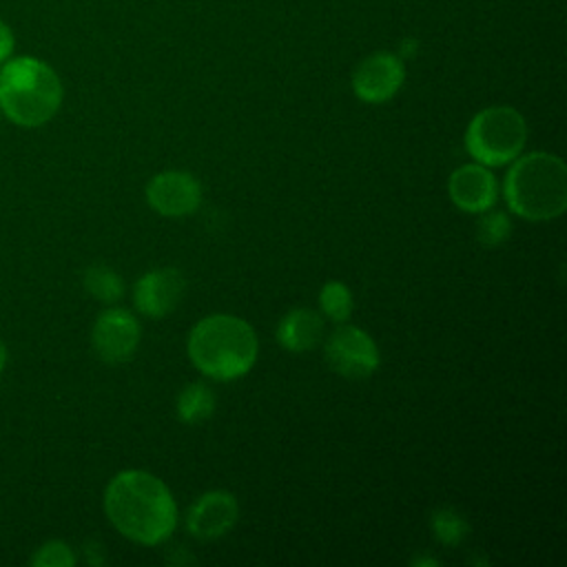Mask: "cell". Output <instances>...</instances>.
Masks as SVG:
<instances>
[{
    "instance_id": "9a60e30c",
    "label": "cell",
    "mask_w": 567,
    "mask_h": 567,
    "mask_svg": "<svg viewBox=\"0 0 567 567\" xmlns=\"http://www.w3.org/2000/svg\"><path fill=\"white\" fill-rule=\"evenodd\" d=\"M84 288L102 303H115L124 295L122 277L104 264H93L84 270Z\"/></svg>"
},
{
    "instance_id": "6da1fadb",
    "label": "cell",
    "mask_w": 567,
    "mask_h": 567,
    "mask_svg": "<svg viewBox=\"0 0 567 567\" xmlns=\"http://www.w3.org/2000/svg\"><path fill=\"white\" fill-rule=\"evenodd\" d=\"M104 512L122 536L148 547L171 538L177 525V505L171 489L144 470H124L109 481Z\"/></svg>"
},
{
    "instance_id": "ffe728a7",
    "label": "cell",
    "mask_w": 567,
    "mask_h": 567,
    "mask_svg": "<svg viewBox=\"0 0 567 567\" xmlns=\"http://www.w3.org/2000/svg\"><path fill=\"white\" fill-rule=\"evenodd\" d=\"M13 53V33L7 27V22L0 20V64L7 62Z\"/></svg>"
},
{
    "instance_id": "4fadbf2b",
    "label": "cell",
    "mask_w": 567,
    "mask_h": 567,
    "mask_svg": "<svg viewBox=\"0 0 567 567\" xmlns=\"http://www.w3.org/2000/svg\"><path fill=\"white\" fill-rule=\"evenodd\" d=\"M275 337L288 352H308L323 339V317L310 308H295L281 317Z\"/></svg>"
},
{
    "instance_id": "ac0fdd59",
    "label": "cell",
    "mask_w": 567,
    "mask_h": 567,
    "mask_svg": "<svg viewBox=\"0 0 567 567\" xmlns=\"http://www.w3.org/2000/svg\"><path fill=\"white\" fill-rule=\"evenodd\" d=\"M512 235V221L509 215L503 210H485L478 217L476 224V239L485 246V248H496L501 244H505Z\"/></svg>"
},
{
    "instance_id": "8992f818",
    "label": "cell",
    "mask_w": 567,
    "mask_h": 567,
    "mask_svg": "<svg viewBox=\"0 0 567 567\" xmlns=\"http://www.w3.org/2000/svg\"><path fill=\"white\" fill-rule=\"evenodd\" d=\"M328 365L346 379H365L381 365V354L374 339L350 323H341L330 332L323 346Z\"/></svg>"
},
{
    "instance_id": "7402d4cb",
    "label": "cell",
    "mask_w": 567,
    "mask_h": 567,
    "mask_svg": "<svg viewBox=\"0 0 567 567\" xmlns=\"http://www.w3.org/2000/svg\"><path fill=\"white\" fill-rule=\"evenodd\" d=\"M412 565H436V560L434 558H416V560H412Z\"/></svg>"
},
{
    "instance_id": "3957f363",
    "label": "cell",
    "mask_w": 567,
    "mask_h": 567,
    "mask_svg": "<svg viewBox=\"0 0 567 567\" xmlns=\"http://www.w3.org/2000/svg\"><path fill=\"white\" fill-rule=\"evenodd\" d=\"M503 195L516 217L529 221L556 219L567 208V166L547 151H532L512 159Z\"/></svg>"
},
{
    "instance_id": "277c9868",
    "label": "cell",
    "mask_w": 567,
    "mask_h": 567,
    "mask_svg": "<svg viewBox=\"0 0 567 567\" xmlns=\"http://www.w3.org/2000/svg\"><path fill=\"white\" fill-rule=\"evenodd\" d=\"M62 104V82L42 60L11 58L0 69V111L22 128L47 124Z\"/></svg>"
},
{
    "instance_id": "5bb4252c",
    "label": "cell",
    "mask_w": 567,
    "mask_h": 567,
    "mask_svg": "<svg viewBox=\"0 0 567 567\" xmlns=\"http://www.w3.org/2000/svg\"><path fill=\"white\" fill-rule=\"evenodd\" d=\"M215 392L202 383V381H193L188 385L182 388V392L177 394V419L182 423H188V425H197L206 419L213 416L215 412Z\"/></svg>"
},
{
    "instance_id": "9c48e42d",
    "label": "cell",
    "mask_w": 567,
    "mask_h": 567,
    "mask_svg": "<svg viewBox=\"0 0 567 567\" xmlns=\"http://www.w3.org/2000/svg\"><path fill=\"white\" fill-rule=\"evenodd\" d=\"M405 80V66L403 60L394 53L379 51L368 55L352 75V89L354 95L370 104L388 102L396 95Z\"/></svg>"
},
{
    "instance_id": "2e32d148",
    "label": "cell",
    "mask_w": 567,
    "mask_h": 567,
    "mask_svg": "<svg viewBox=\"0 0 567 567\" xmlns=\"http://www.w3.org/2000/svg\"><path fill=\"white\" fill-rule=\"evenodd\" d=\"M319 306L323 317H328L334 323H343L350 319L352 310H354V301H352V292L343 281H326L319 290Z\"/></svg>"
},
{
    "instance_id": "7c38bea8",
    "label": "cell",
    "mask_w": 567,
    "mask_h": 567,
    "mask_svg": "<svg viewBox=\"0 0 567 567\" xmlns=\"http://www.w3.org/2000/svg\"><path fill=\"white\" fill-rule=\"evenodd\" d=\"M239 505L235 494L226 489L204 492L186 514V529L202 540H213L224 536L237 523Z\"/></svg>"
},
{
    "instance_id": "8fae6325",
    "label": "cell",
    "mask_w": 567,
    "mask_h": 567,
    "mask_svg": "<svg viewBox=\"0 0 567 567\" xmlns=\"http://www.w3.org/2000/svg\"><path fill=\"white\" fill-rule=\"evenodd\" d=\"M447 193L452 204L463 213H485L494 208L498 199V184L489 166L478 162L463 164L452 171L447 179Z\"/></svg>"
},
{
    "instance_id": "30bf717a",
    "label": "cell",
    "mask_w": 567,
    "mask_h": 567,
    "mask_svg": "<svg viewBox=\"0 0 567 567\" xmlns=\"http://www.w3.org/2000/svg\"><path fill=\"white\" fill-rule=\"evenodd\" d=\"M186 295V277L177 268H157L142 275L133 288L135 308L151 319L173 312Z\"/></svg>"
},
{
    "instance_id": "7a4b0ae2",
    "label": "cell",
    "mask_w": 567,
    "mask_h": 567,
    "mask_svg": "<svg viewBox=\"0 0 567 567\" xmlns=\"http://www.w3.org/2000/svg\"><path fill=\"white\" fill-rule=\"evenodd\" d=\"M186 352L204 377L235 381L255 365L259 341L248 321L217 312L199 319L190 328Z\"/></svg>"
},
{
    "instance_id": "ba28073f",
    "label": "cell",
    "mask_w": 567,
    "mask_h": 567,
    "mask_svg": "<svg viewBox=\"0 0 567 567\" xmlns=\"http://www.w3.org/2000/svg\"><path fill=\"white\" fill-rule=\"evenodd\" d=\"M146 202L164 217H186L202 204V184L188 171H164L148 179Z\"/></svg>"
},
{
    "instance_id": "52a82bcc",
    "label": "cell",
    "mask_w": 567,
    "mask_h": 567,
    "mask_svg": "<svg viewBox=\"0 0 567 567\" xmlns=\"http://www.w3.org/2000/svg\"><path fill=\"white\" fill-rule=\"evenodd\" d=\"M142 328L126 308H106L97 315L91 330V346L106 363H122L133 357L140 346Z\"/></svg>"
},
{
    "instance_id": "44dd1931",
    "label": "cell",
    "mask_w": 567,
    "mask_h": 567,
    "mask_svg": "<svg viewBox=\"0 0 567 567\" xmlns=\"http://www.w3.org/2000/svg\"><path fill=\"white\" fill-rule=\"evenodd\" d=\"M4 365H7V348L0 343V372L4 370Z\"/></svg>"
},
{
    "instance_id": "5b68a950",
    "label": "cell",
    "mask_w": 567,
    "mask_h": 567,
    "mask_svg": "<svg viewBox=\"0 0 567 567\" xmlns=\"http://www.w3.org/2000/svg\"><path fill=\"white\" fill-rule=\"evenodd\" d=\"M527 140L525 117L514 106L478 111L465 131L467 153L483 166H505L516 159Z\"/></svg>"
},
{
    "instance_id": "d6986e66",
    "label": "cell",
    "mask_w": 567,
    "mask_h": 567,
    "mask_svg": "<svg viewBox=\"0 0 567 567\" xmlns=\"http://www.w3.org/2000/svg\"><path fill=\"white\" fill-rule=\"evenodd\" d=\"M33 567H73L75 556L71 547L62 540H49L35 549L29 560Z\"/></svg>"
},
{
    "instance_id": "e0dca14e",
    "label": "cell",
    "mask_w": 567,
    "mask_h": 567,
    "mask_svg": "<svg viewBox=\"0 0 567 567\" xmlns=\"http://www.w3.org/2000/svg\"><path fill=\"white\" fill-rule=\"evenodd\" d=\"M430 527L441 545H458L470 532L467 520L452 507L434 509L430 516Z\"/></svg>"
}]
</instances>
